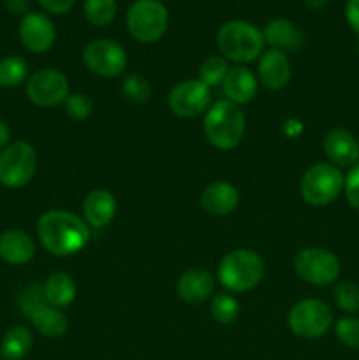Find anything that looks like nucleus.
Wrapping results in <instances>:
<instances>
[{"label": "nucleus", "instance_id": "obj_1", "mask_svg": "<svg viewBox=\"0 0 359 360\" xmlns=\"http://www.w3.org/2000/svg\"><path fill=\"white\" fill-rule=\"evenodd\" d=\"M37 236L46 252L55 257H69L87 246L92 232L87 221L77 214L51 210L39 218Z\"/></svg>", "mask_w": 359, "mask_h": 360}, {"label": "nucleus", "instance_id": "obj_2", "mask_svg": "<svg viewBox=\"0 0 359 360\" xmlns=\"http://www.w3.org/2000/svg\"><path fill=\"white\" fill-rule=\"evenodd\" d=\"M264 44L263 30L245 20L225 21L217 32V46L222 56L241 65L260 58Z\"/></svg>", "mask_w": 359, "mask_h": 360}, {"label": "nucleus", "instance_id": "obj_3", "mask_svg": "<svg viewBox=\"0 0 359 360\" xmlns=\"http://www.w3.org/2000/svg\"><path fill=\"white\" fill-rule=\"evenodd\" d=\"M218 281L232 294H245L259 285L264 274V260L252 250H232L218 264Z\"/></svg>", "mask_w": 359, "mask_h": 360}, {"label": "nucleus", "instance_id": "obj_4", "mask_svg": "<svg viewBox=\"0 0 359 360\" xmlns=\"http://www.w3.org/2000/svg\"><path fill=\"white\" fill-rule=\"evenodd\" d=\"M204 136L218 150H232L245 136V115L232 102L218 101L204 115Z\"/></svg>", "mask_w": 359, "mask_h": 360}, {"label": "nucleus", "instance_id": "obj_5", "mask_svg": "<svg viewBox=\"0 0 359 360\" xmlns=\"http://www.w3.org/2000/svg\"><path fill=\"white\" fill-rule=\"evenodd\" d=\"M168 27L169 13L162 0H134L127 11V30L141 44L157 42Z\"/></svg>", "mask_w": 359, "mask_h": 360}, {"label": "nucleus", "instance_id": "obj_6", "mask_svg": "<svg viewBox=\"0 0 359 360\" xmlns=\"http://www.w3.org/2000/svg\"><path fill=\"white\" fill-rule=\"evenodd\" d=\"M345 176L333 164H315L303 174L299 192L310 206H327L344 192Z\"/></svg>", "mask_w": 359, "mask_h": 360}, {"label": "nucleus", "instance_id": "obj_7", "mask_svg": "<svg viewBox=\"0 0 359 360\" xmlns=\"http://www.w3.org/2000/svg\"><path fill=\"white\" fill-rule=\"evenodd\" d=\"M37 169V151L27 141L11 143L0 151V185L21 188L32 181Z\"/></svg>", "mask_w": 359, "mask_h": 360}, {"label": "nucleus", "instance_id": "obj_8", "mask_svg": "<svg viewBox=\"0 0 359 360\" xmlns=\"http://www.w3.org/2000/svg\"><path fill=\"white\" fill-rule=\"evenodd\" d=\"M287 323L296 336L317 340L333 326V311L320 299H303L291 308Z\"/></svg>", "mask_w": 359, "mask_h": 360}, {"label": "nucleus", "instance_id": "obj_9", "mask_svg": "<svg viewBox=\"0 0 359 360\" xmlns=\"http://www.w3.org/2000/svg\"><path fill=\"white\" fill-rule=\"evenodd\" d=\"M294 269L303 281L315 287L333 285L340 276V260L326 248H303L294 259Z\"/></svg>", "mask_w": 359, "mask_h": 360}, {"label": "nucleus", "instance_id": "obj_10", "mask_svg": "<svg viewBox=\"0 0 359 360\" xmlns=\"http://www.w3.org/2000/svg\"><path fill=\"white\" fill-rule=\"evenodd\" d=\"M83 62L90 72L101 77L122 76L127 67V53L123 46L111 39H95L83 49Z\"/></svg>", "mask_w": 359, "mask_h": 360}, {"label": "nucleus", "instance_id": "obj_11", "mask_svg": "<svg viewBox=\"0 0 359 360\" xmlns=\"http://www.w3.org/2000/svg\"><path fill=\"white\" fill-rule=\"evenodd\" d=\"M27 97L39 108H55L69 97V79L56 69H41L27 81Z\"/></svg>", "mask_w": 359, "mask_h": 360}, {"label": "nucleus", "instance_id": "obj_12", "mask_svg": "<svg viewBox=\"0 0 359 360\" xmlns=\"http://www.w3.org/2000/svg\"><path fill=\"white\" fill-rule=\"evenodd\" d=\"M211 102V90L201 79H185L176 84L168 98L169 109L182 118L203 115Z\"/></svg>", "mask_w": 359, "mask_h": 360}, {"label": "nucleus", "instance_id": "obj_13", "mask_svg": "<svg viewBox=\"0 0 359 360\" xmlns=\"http://www.w3.org/2000/svg\"><path fill=\"white\" fill-rule=\"evenodd\" d=\"M18 35L30 53H46L53 48L56 30L53 21L42 13H28L18 25Z\"/></svg>", "mask_w": 359, "mask_h": 360}, {"label": "nucleus", "instance_id": "obj_14", "mask_svg": "<svg viewBox=\"0 0 359 360\" xmlns=\"http://www.w3.org/2000/svg\"><path fill=\"white\" fill-rule=\"evenodd\" d=\"M257 76L267 90L277 91L285 88L292 76L289 56L278 49H270V51L263 53L259 58V67H257Z\"/></svg>", "mask_w": 359, "mask_h": 360}, {"label": "nucleus", "instance_id": "obj_15", "mask_svg": "<svg viewBox=\"0 0 359 360\" xmlns=\"http://www.w3.org/2000/svg\"><path fill=\"white\" fill-rule=\"evenodd\" d=\"M322 148L331 164L340 165V167L354 165L359 158L358 139L354 137V134L345 129H331L324 136Z\"/></svg>", "mask_w": 359, "mask_h": 360}, {"label": "nucleus", "instance_id": "obj_16", "mask_svg": "<svg viewBox=\"0 0 359 360\" xmlns=\"http://www.w3.org/2000/svg\"><path fill=\"white\" fill-rule=\"evenodd\" d=\"M264 42L282 53H296L305 44V34L291 20L275 18L264 27Z\"/></svg>", "mask_w": 359, "mask_h": 360}, {"label": "nucleus", "instance_id": "obj_17", "mask_svg": "<svg viewBox=\"0 0 359 360\" xmlns=\"http://www.w3.org/2000/svg\"><path fill=\"white\" fill-rule=\"evenodd\" d=\"M180 299L189 304H201L208 301L215 292V278L206 269H189L180 276L176 283Z\"/></svg>", "mask_w": 359, "mask_h": 360}, {"label": "nucleus", "instance_id": "obj_18", "mask_svg": "<svg viewBox=\"0 0 359 360\" xmlns=\"http://www.w3.org/2000/svg\"><path fill=\"white\" fill-rule=\"evenodd\" d=\"M239 202V192L227 181H213L201 193V206L215 217H225L232 213Z\"/></svg>", "mask_w": 359, "mask_h": 360}, {"label": "nucleus", "instance_id": "obj_19", "mask_svg": "<svg viewBox=\"0 0 359 360\" xmlns=\"http://www.w3.org/2000/svg\"><path fill=\"white\" fill-rule=\"evenodd\" d=\"M116 214V200L111 192L108 190H92L83 200V220L87 221L88 227L102 229Z\"/></svg>", "mask_w": 359, "mask_h": 360}, {"label": "nucleus", "instance_id": "obj_20", "mask_svg": "<svg viewBox=\"0 0 359 360\" xmlns=\"http://www.w3.org/2000/svg\"><path fill=\"white\" fill-rule=\"evenodd\" d=\"M35 255V243L27 232L6 231L0 234V259L11 266H25Z\"/></svg>", "mask_w": 359, "mask_h": 360}, {"label": "nucleus", "instance_id": "obj_21", "mask_svg": "<svg viewBox=\"0 0 359 360\" xmlns=\"http://www.w3.org/2000/svg\"><path fill=\"white\" fill-rule=\"evenodd\" d=\"M222 91L232 104H246L257 94V77L243 65L229 69L227 76L222 81Z\"/></svg>", "mask_w": 359, "mask_h": 360}, {"label": "nucleus", "instance_id": "obj_22", "mask_svg": "<svg viewBox=\"0 0 359 360\" xmlns=\"http://www.w3.org/2000/svg\"><path fill=\"white\" fill-rule=\"evenodd\" d=\"M76 283L65 273H53L44 283V294L48 304L53 308H67L76 299Z\"/></svg>", "mask_w": 359, "mask_h": 360}, {"label": "nucleus", "instance_id": "obj_23", "mask_svg": "<svg viewBox=\"0 0 359 360\" xmlns=\"http://www.w3.org/2000/svg\"><path fill=\"white\" fill-rule=\"evenodd\" d=\"M32 333L25 326H14L4 334L0 354L6 360H21L32 350Z\"/></svg>", "mask_w": 359, "mask_h": 360}, {"label": "nucleus", "instance_id": "obj_24", "mask_svg": "<svg viewBox=\"0 0 359 360\" xmlns=\"http://www.w3.org/2000/svg\"><path fill=\"white\" fill-rule=\"evenodd\" d=\"M32 326L46 338H60L67 333V316L63 315L62 309L46 306L41 311L32 316Z\"/></svg>", "mask_w": 359, "mask_h": 360}, {"label": "nucleus", "instance_id": "obj_25", "mask_svg": "<svg viewBox=\"0 0 359 360\" xmlns=\"http://www.w3.org/2000/svg\"><path fill=\"white\" fill-rule=\"evenodd\" d=\"M25 81H28L27 60L18 55H11L0 60V86L16 88Z\"/></svg>", "mask_w": 359, "mask_h": 360}, {"label": "nucleus", "instance_id": "obj_26", "mask_svg": "<svg viewBox=\"0 0 359 360\" xmlns=\"http://www.w3.org/2000/svg\"><path fill=\"white\" fill-rule=\"evenodd\" d=\"M116 0H84L83 13L88 23L95 27H106L111 23L116 16Z\"/></svg>", "mask_w": 359, "mask_h": 360}, {"label": "nucleus", "instance_id": "obj_27", "mask_svg": "<svg viewBox=\"0 0 359 360\" xmlns=\"http://www.w3.org/2000/svg\"><path fill=\"white\" fill-rule=\"evenodd\" d=\"M46 306L49 304L44 294V285L41 283L27 285L18 297V308H20L21 315L28 316V319H32L35 313L41 311Z\"/></svg>", "mask_w": 359, "mask_h": 360}, {"label": "nucleus", "instance_id": "obj_28", "mask_svg": "<svg viewBox=\"0 0 359 360\" xmlns=\"http://www.w3.org/2000/svg\"><path fill=\"white\" fill-rule=\"evenodd\" d=\"M211 316L217 320L218 323H232L239 315V304L236 301V297H232L229 292H224V294H217L213 299H211Z\"/></svg>", "mask_w": 359, "mask_h": 360}, {"label": "nucleus", "instance_id": "obj_29", "mask_svg": "<svg viewBox=\"0 0 359 360\" xmlns=\"http://www.w3.org/2000/svg\"><path fill=\"white\" fill-rule=\"evenodd\" d=\"M229 72V63L224 56H208L199 67V79L206 84L208 88L217 86L225 79Z\"/></svg>", "mask_w": 359, "mask_h": 360}, {"label": "nucleus", "instance_id": "obj_30", "mask_svg": "<svg viewBox=\"0 0 359 360\" xmlns=\"http://www.w3.org/2000/svg\"><path fill=\"white\" fill-rule=\"evenodd\" d=\"M333 297L341 311L354 315L359 313V287L351 281H338L334 285Z\"/></svg>", "mask_w": 359, "mask_h": 360}, {"label": "nucleus", "instance_id": "obj_31", "mask_svg": "<svg viewBox=\"0 0 359 360\" xmlns=\"http://www.w3.org/2000/svg\"><path fill=\"white\" fill-rule=\"evenodd\" d=\"M122 91L134 104H146L151 97L150 83L139 74H129V76L123 77Z\"/></svg>", "mask_w": 359, "mask_h": 360}, {"label": "nucleus", "instance_id": "obj_32", "mask_svg": "<svg viewBox=\"0 0 359 360\" xmlns=\"http://www.w3.org/2000/svg\"><path fill=\"white\" fill-rule=\"evenodd\" d=\"M334 333H336L338 341L344 347L359 350V319H355V316H344L334 326Z\"/></svg>", "mask_w": 359, "mask_h": 360}, {"label": "nucleus", "instance_id": "obj_33", "mask_svg": "<svg viewBox=\"0 0 359 360\" xmlns=\"http://www.w3.org/2000/svg\"><path fill=\"white\" fill-rule=\"evenodd\" d=\"M63 109H65V112L73 120L83 122V120H87L92 115L94 102L84 94H69V97L63 102Z\"/></svg>", "mask_w": 359, "mask_h": 360}, {"label": "nucleus", "instance_id": "obj_34", "mask_svg": "<svg viewBox=\"0 0 359 360\" xmlns=\"http://www.w3.org/2000/svg\"><path fill=\"white\" fill-rule=\"evenodd\" d=\"M344 193L347 197V202L359 211V164L354 165L345 176Z\"/></svg>", "mask_w": 359, "mask_h": 360}, {"label": "nucleus", "instance_id": "obj_35", "mask_svg": "<svg viewBox=\"0 0 359 360\" xmlns=\"http://www.w3.org/2000/svg\"><path fill=\"white\" fill-rule=\"evenodd\" d=\"M39 6L51 14H65L74 7L76 0H37Z\"/></svg>", "mask_w": 359, "mask_h": 360}, {"label": "nucleus", "instance_id": "obj_36", "mask_svg": "<svg viewBox=\"0 0 359 360\" xmlns=\"http://www.w3.org/2000/svg\"><path fill=\"white\" fill-rule=\"evenodd\" d=\"M345 18H347V23L351 25L352 30L359 34V0H347Z\"/></svg>", "mask_w": 359, "mask_h": 360}, {"label": "nucleus", "instance_id": "obj_37", "mask_svg": "<svg viewBox=\"0 0 359 360\" xmlns=\"http://www.w3.org/2000/svg\"><path fill=\"white\" fill-rule=\"evenodd\" d=\"M4 6H6L7 13H11L13 16H27L28 14V0H4Z\"/></svg>", "mask_w": 359, "mask_h": 360}, {"label": "nucleus", "instance_id": "obj_38", "mask_svg": "<svg viewBox=\"0 0 359 360\" xmlns=\"http://www.w3.org/2000/svg\"><path fill=\"white\" fill-rule=\"evenodd\" d=\"M284 134L289 139H296L303 134V123L298 118H289L284 123Z\"/></svg>", "mask_w": 359, "mask_h": 360}, {"label": "nucleus", "instance_id": "obj_39", "mask_svg": "<svg viewBox=\"0 0 359 360\" xmlns=\"http://www.w3.org/2000/svg\"><path fill=\"white\" fill-rule=\"evenodd\" d=\"M9 139H11L9 127H7V123L0 118V150H4V148L9 144Z\"/></svg>", "mask_w": 359, "mask_h": 360}, {"label": "nucleus", "instance_id": "obj_40", "mask_svg": "<svg viewBox=\"0 0 359 360\" xmlns=\"http://www.w3.org/2000/svg\"><path fill=\"white\" fill-rule=\"evenodd\" d=\"M327 2H329V0H305V6L312 11H319L322 9V7H326Z\"/></svg>", "mask_w": 359, "mask_h": 360}, {"label": "nucleus", "instance_id": "obj_41", "mask_svg": "<svg viewBox=\"0 0 359 360\" xmlns=\"http://www.w3.org/2000/svg\"><path fill=\"white\" fill-rule=\"evenodd\" d=\"M358 55H359V44H358Z\"/></svg>", "mask_w": 359, "mask_h": 360}]
</instances>
